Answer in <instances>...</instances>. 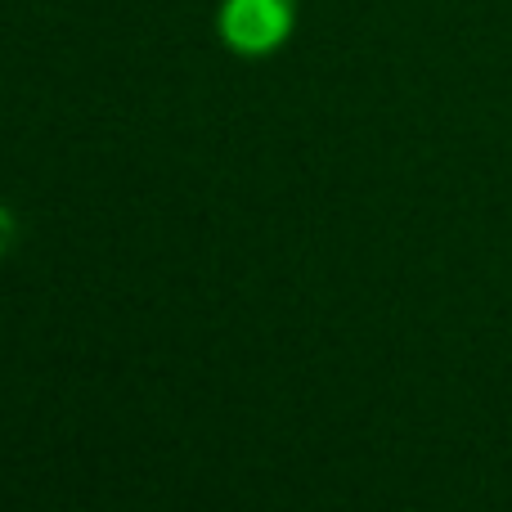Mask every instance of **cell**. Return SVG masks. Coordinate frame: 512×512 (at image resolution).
<instances>
[{
	"mask_svg": "<svg viewBox=\"0 0 512 512\" xmlns=\"http://www.w3.org/2000/svg\"><path fill=\"white\" fill-rule=\"evenodd\" d=\"M292 32V0H225L221 36L239 54H270Z\"/></svg>",
	"mask_w": 512,
	"mask_h": 512,
	"instance_id": "obj_1",
	"label": "cell"
},
{
	"mask_svg": "<svg viewBox=\"0 0 512 512\" xmlns=\"http://www.w3.org/2000/svg\"><path fill=\"white\" fill-rule=\"evenodd\" d=\"M14 243H18V221H14V212L0 203V256L14 248Z\"/></svg>",
	"mask_w": 512,
	"mask_h": 512,
	"instance_id": "obj_2",
	"label": "cell"
}]
</instances>
